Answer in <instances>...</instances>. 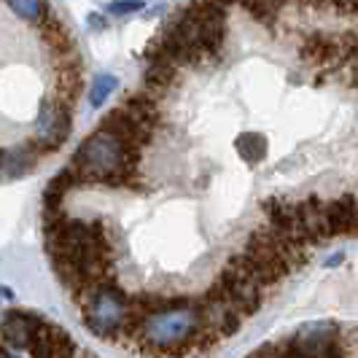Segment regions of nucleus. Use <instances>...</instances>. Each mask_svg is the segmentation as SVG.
Here are the masks:
<instances>
[{
	"mask_svg": "<svg viewBox=\"0 0 358 358\" xmlns=\"http://www.w3.org/2000/svg\"><path fill=\"white\" fill-rule=\"evenodd\" d=\"M84 94V71L78 73H59L54 76V84H52V94L54 100H59L62 106L76 108L78 97Z\"/></svg>",
	"mask_w": 358,
	"mask_h": 358,
	"instance_id": "obj_17",
	"label": "nucleus"
},
{
	"mask_svg": "<svg viewBox=\"0 0 358 358\" xmlns=\"http://www.w3.org/2000/svg\"><path fill=\"white\" fill-rule=\"evenodd\" d=\"M116 76H110V73H100L94 81H92V87H90V103L94 108H100V106H106V100L113 94V90H116Z\"/></svg>",
	"mask_w": 358,
	"mask_h": 358,
	"instance_id": "obj_20",
	"label": "nucleus"
},
{
	"mask_svg": "<svg viewBox=\"0 0 358 358\" xmlns=\"http://www.w3.org/2000/svg\"><path fill=\"white\" fill-rule=\"evenodd\" d=\"M119 106L124 108L127 113L138 122V124L143 127L145 132H151V135H157L164 129V113H162V106L159 100H154L148 92L138 90V92H129L122 97V103Z\"/></svg>",
	"mask_w": 358,
	"mask_h": 358,
	"instance_id": "obj_10",
	"label": "nucleus"
},
{
	"mask_svg": "<svg viewBox=\"0 0 358 358\" xmlns=\"http://www.w3.org/2000/svg\"><path fill=\"white\" fill-rule=\"evenodd\" d=\"M326 224L331 237L358 234V202L350 194L326 202Z\"/></svg>",
	"mask_w": 358,
	"mask_h": 358,
	"instance_id": "obj_15",
	"label": "nucleus"
},
{
	"mask_svg": "<svg viewBox=\"0 0 358 358\" xmlns=\"http://www.w3.org/2000/svg\"><path fill=\"white\" fill-rule=\"evenodd\" d=\"M27 353L30 358H78L81 350L62 326H57L43 315H36Z\"/></svg>",
	"mask_w": 358,
	"mask_h": 358,
	"instance_id": "obj_6",
	"label": "nucleus"
},
{
	"mask_svg": "<svg viewBox=\"0 0 358 358\" xmlns=\"http://www.w3.org/2000/svg\"><path fill=\"white\" fill-rule=\"evenodd\" d=\"M78 186V178L71 167H62L43 189V210H65V197Z\"/></svg>",
	"mask_w": 358,
	"mask_h": 358,
	"instance_id": "obj_16",
	"label": "nucleus"
},
{
	"mask_svg": "<svg viewBox=\"0 0 358 358\" xmlns=\"http://www.w3.org/2000/svg\"><path fill=\"white\" fill-rule=\"evenodd\" d=\"M248 358H278V353H275V342H267V345L256 348Z\"/></svg>",
	"mask_w": 358,
	"mask_h": 358,
	"instance_id": "obj_24",
	"label": "nucleus"
},
{
	"mask_svg": "<svg viewBox=\"0 0 358 358\" xmlns=\"http://www.w3.org/2000/svg\"><path fill=\"white\" fill-rule=\"evenodd\" d=\"M141 8H143V3H108L106 6L108 14H135Z\"/></svg>",
	"mask_w": 358,
	"mask_h": 358,
	"instance_id": "obj_23",
	"label": "nucleus"
},
{
	"mask_svg": "<svg viewBox=\"0 0 358 358\" xmlns=\"http://www.w3.org/2000/svg\"><path fill=\"white\" fill-rule=\"evenodd\" d=\"M17 17H22L27 24H33V27H38L43 19L49 17V11H52V6L49 3H11L8 6Z\"/></svg>",
	"mask_w": 358,
	"mask_h": 358,
	"instance_id": "obj_21",
	"label": "nucleus"
},
{
	"mask_svg": "<svg viewBox=\"0 0 358 358\" xmlns=\"http://www.w3.org/2000/svg\"><path fill=\"white\" fill-rule=\"evenodd\" d=\"M41 30V38H43V46L52 57V62H59V59H68L73 54H78V43H76V36L68 30V24L54 14V8L49 11V17L38 24Z\"/></svg>",
	"mask_w": 358,
	"mask_h": 358,
	"instance_id": "obj_9",
	"label": "nucleus"
},
{
	"mask_svg": "<svg viewBox=\"0 0 358 358\" xmlns=\"http://www.w3.org/2000/svg\"><path fill=\"white\" fill-rule=\"evenodd\" d=\"M199 17L197 49L208 59H218L227 46V6L221 3H194Z\"/></svg>",
	"mask_w": 358,
	"mask_h": 358,
	"instance_id": "obj_7",
	"label": "nucleus"
},
{
	"mask_svg": "<svg viewBox=\"0 0 358 358\" xmlns=\"http://www.w3.org/2000/svg\"><path fill=\"white\" fill-rule=\"evenodd\" d=\"M68 167L76 173L78 186H108V189L143 192L141 170L132 167L127 162L124 148L110 135L100 132L97 127L73 151Z\"/></svg>",
	"mask_w": 358,
	"mask_h": 358,
	"instance_id": "obj_1",
	"label": "nucleus"
},
{
	"mask_svg": "<svg viewBox=\"0 0 358 358\" xmlns=\"http://www.w3.org/2000/svg\"><path fill=\"white\" fill-rule=\"evenodd\" d=\"M215 283L224 288V294L229 299V307H232L240 318H253L264 307V294L267 291H262L243 269H237L229 262L221 267Z\"/></svg>",
	"mask_w": 358,
	"mask_h": 358,
	"instance_id": "obj_5",
	"label": "nucleus"
},
{
	"mask_svg": "<svg viewBox=\"0 0 358 358\" xmlns=\"http://www.w3.org/2000/svg\"><path fill=\"white\" fill-rule=\"evenodd\" d=\"M197 329V296L180 294V302L173 310H164L159 315L148 318L143 337L135 350H141L148 358H189Z\"/></svg>",
	"mask_w": 358,
	"mask_h": 358,
	"instance_id": "obj_2",
	"label": "nucleus"
},
{
	"mask_svg": "<svg viewBox=\"0 0 358 358\" xmlns=\"http://www.w3.org/2000/svg\"><path fill=\"white\" fill-rule=\"evenodd\" d=\"M127 294L124 288L119 286V280H108L106 286H100L84 305L81 310V318L87 323L94 337L106 342H116L122 337V329H124V307H127Z\"/></svg>",
	"mask_w": 358,
	"mask_h": 358,
	"instance_id": "obj_3",
	"label": "nucleus"
},
{
	"mask_svg": "<svg viewBox=\"0 0 358 358\" xmlns=\"http://www.w3.org/2000/svg\"><path fill=\"white\" fill-rule=\"evenodd\" d=\"M38 162L41 157L36 154L30 141H24L22 145H11V148H0V180L22 178L36 170Z\"/></svg>",
	"mask_w": 358,
	"mask_h": 358,
	"instance_id": "obj_14",
	"label": "nucleus"
},
{
	"mask_svg": "<svg viewBox=\"0 0 358 358\" xmlns=\"http://www.w3.org/2000/svg\"><path fill=\"white\" fill-rule=\"evenodd\" d=\"M78 358H97V356H92V353H78Z\"/></svg>",
	"mask_w": 358,
	"mask_h": 358,
	"instance_id": "obj_26",
	"label": "nucleus"
},
{
	"mask_svg": "<svg viewBox=\"0 0 358 358\" xmlns=\"http://www.w3.org/2000/svg\"><path fill=\"white\" fill-rule=\"evenodd\" d=\"M71 132H73V108L62 106L54 97H46L41 103V110H38L36 135L27 138V141L33 143L36 154L43 159V157L57 154L62 145L68 143Z\"/></svg>",
	"mask_w": 358,
	"mask_h": 358,
	"instance_id": "obj_4",
	"label": "nucleus"
},
{
	"mask_svg": "<svg viewBox=\"0 0 358 358\" xmlns=\"http://www.w3.org/2000/svg\"><path fill=\"white\" fill-rule=\"evenodd\" d=\"M218 342H221V337L215 334L213 329L205 326V323H199L197 334H194V340H192V356H205V353H210Z\"/></svg>",
	"mask_w": 358,
	"mask_h": 358,
	"instance_id": "obj_22",
	"label": "nucleus"
},
{
	"mask_svg": "<svg viewBox=\"0 0 358 358\" xmlns=\"http://www.w3.org/2000/svg\"><path fill=\"white\" fill-rule=\"evenodd\" d=\"M0 358H19V356L14 353V350H8L6 345H0Z\"/></svg>",
	"mask_w": 358,
	"mask_h": 358,
	"instance_id": "obj_25",
	"label": "nucleus"
},
{
	"mask_svg": "<svg viewBox=\"0 0 358 358\" xmlns=\"http://www.w3.org/2000/svg\"><path fill=\"white\" fill-rule=\"evenodd\" d=\"M234 148H237V154H240L243 162L256 164V162H262L267 157V138L262 132H243V135H237Z\"/></svg>",
	"mask_w": 358,
	"mask_h": 358,
	"instance_id": "obj_18",
	"label": "nucleus"
},
{
	"mask_svg": "<svg viewBox=\"0 0 358 358\" xmlns=\"http://www.w3.org/2000/svg\"><path fill=\"white\" fill-rule=\"evenodd\" d=\"M180 87H183V73L176 68V65H164V62H157V65H145L143 71V87L141 90L148 92L154 100H164L170 94H178Z\"/></svg>",
	"mask_w": 358,
	"mask_h": 358,
	"instance_id": "obj_13",
	"label": "nucleus"
},
{
	"mask_svg": "<svg viewBox=\"0 0 358 358\" xmlns=\"http://www.w3.org/2000/svg\"><path fill=\"white\" fill-rule=\"evenodd\" d=\"M38 313L30 310H6L0 318V345L8 350H27L30 337H33V323Z\"/></svg>",
	"mask_w": 358,
	"mask_h": 358,
	"instance_id": "obj_11",
	"label": "nucleus"
},
{
	"mask_svg": "<svg viewBox=\"0 0 358 358\" xmlns=\"http://www.w3.org/2000/svg\"><path fill=\"white\" fill-rule=\"evenodd\" d=\"M280 8L283 6H278V3H243V11L248 17H253V22H259L262 27H267V30H272L278 24Z\"/></svg>",
	"mask_w": 358,
	"mask_h": 358,
	"instance_id": "obj_19",
	"label": "nucleus"
},
{
	"mask_svg": "<svg viewBox=\"0 0 358 358\" xmlns=\"http://www.w3.org/2000/svg\"><path fill=\"white\" fill-rule=\"evenodd\" d=\"M97 129L110 135V138L122 145V148H127V151H143L145 145L154 141V135L145 132L143 127L138 124L122 106L106 110V116L97 122Z\"/></svg>",
	"mask_w": 358,
	"mask_h": 358,
	"instance_id": "obj_8",
	"label": "nucleus"
},
{
	"mask_svg": "<svg viewBox=\"0 0 358 358\" xmlns=\"http://www.w3.org/2000/svg\"><path fill=\"white\" fill-rule=\"evenodd\" d=\"M299 57L313 68H323V65H334L342 59V43L340 36L334 33H313L302 41L299 46Z\"/></svg>",
	"mask_w": 358,
	"mask_h": 358,
	"instance_id": "obj_12",
	"label": "nucleus"
}]
</instances>
